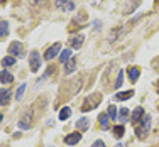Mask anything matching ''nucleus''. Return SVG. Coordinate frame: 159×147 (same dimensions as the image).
Segmentation results:
<instances>
[{"mask_svg":"<svg viewBox=\"0 0 159 147\" xmlns=\"http://www.w3.org/2000/svg\"><path fill=\"white\" fill-rule=\"evenodd\" d=\"M100 101H102V93H93V95H90V96L85 100V103H83L81 112H88V110L97 108L98 105H100Z\"/></svg>","mask_w":159,"mask_h":147,"instance_id":"f257e3e1","label":"nucleus"},{"mask_svg":"<svg viewBox=\"0 0 159 147\" xmlns=\"http://www.w3.org/2000/svg\"><path fill=\"white\" fill-rule=\"evenodd\" d=\"M149 130H151V115H146V117H142L141 127L135 129V134H137L139 139H146L147 134H149Z\"/></svg>","mask_w":159,"mask_h":147,"instance_id":"f03ea898","label":"nucleus"},{"mask_svg":"<svg viewBox=\"0 0 159 147\" xmlns=\"http://www.w3.org/2000/svg\"><path fill=\"white\" fill-rule=\"evenodd\" d=\"M32 110H27L24 115H22V118L19 120V129H22V130H27V129H31L32 127Z\"/></svg>","mask_w":159,"mask_h":147,"instance_id":"7ed1b4c3","label":"nucleus"},{"mask_svg":"<svg viewBox=\"0 0 159 147\" xmlns=\"http://www.w3.org/2000/svg\"><path fill=\"white\" fill-rule=\"evenodd\" d=\"M9 54L14 56V58H24V46L17 41H14L9 46Z\"/></svg>","mask_w":159,"mask_h":147,"instance_id":"20e7f679","label":"nucleus"},{"mask_svg":"<svg viewBox=\"0 0 159 147\" xmlns=\"http://www.w3.org/2000/svg\"><path fill=\"white\" fill-rule=\"evenodd\" d=\"M59 52H61V44H59V42H54L51 47H48L46 52H44V59H46V61H51V59H54L56 56L59 54Z\"/></svg>","mask_w":159,"mask_h":147,"instance_id":"39448f33","label":"nucleus"},{"mask_svg":"<svg viewBox=\"0 0 159 147\" xmlns=\"http://www.w3.org/2000/svg\"><path fill=\"white\" fill-rule=\"evenodd\" d=\"M29 61H31V71H32V73L39 71V68H41V56H39V52L32 51L31 56H29Z\"/></svg>","mask_w":159,"mask_h":147,"instance_id":"423d86ee","label":"nucleus"},{"mask_svg":"<svg viewBox=\"0 0 159 147\" xmlns=\"http://www.w3.org/2000/svg\"><path fill=\"white\" fill-rule=\"evenodd\" d=\"M80 140H81V134L80 132H75V134H70L64 137V144H68V145H76Z\"/></svg>","mask_w":159,"mask_h":147,"instance_id":"0eeeda50","label":"nucleus"},{"mask_svg":"<svg viewBox=\"0 0 159 147\" xmlns=\"http://www.w3.org/2000/svg\"><path fill=\"white\" fill-rule=\"evenodd\" d=\"M142 117H144V108L137 107L134 112H132L130 118H132V122H134V123H137V122H141V120H142Z\"/></svg>","mask_w":159,"mask_h":147,"instance_id":"6e6552de","label":"nucleus"},{"mask_svg":"<svg viewBox=\"0 0 159 147\" xmlns=\"http://www.w3.org/2000/svg\"><path fill=\"white\" fill-rule=\"evenodd\" d=\"M12 81H14V76L7 69H3L2 73H0V83H2V85H10Z\"/></svg>","mask_w":159,"mask_h":147,"instance_id":"1a4fd4ad","label":"nucleus"},{"mask_svg":"<svg viewBox=\"0 0 159 147\" xmlns=\"http://www.w3.org/2000/svg\"><path fill=\"white\" fill-rule=\"evenodd\" d=\"M98 120H100V127L103 130H108L110 129V117H108L107 114H102L100 117H98Z\"/></svg>","mask_w":159,"mask_h":147,"instance_id":"9d476101","label":"nucleus"},{"mask_svg":"<svg viewBox=\"0 0 159 147\" xmlns=\"http://www.w3.org/2000/svg\"><path fill=\"white\" fill-rule=\"evenodd\" d=\"M134 90H127V91H122V93H117L115 95V100H119V101H125L129 100V98H132L134 96Z\"/></svg>","mask_w":159,"mask_h":147,"instance_id":"9b49d317","label":"nucleus"},{"mask_svg":"<svg viewBox=\"0 0 159 147\" xmlns=\"http://www.w3.org/2000/svg\"><path fill=\"white\" fill-rule=\"evenodd\" d=\"M129 80H130L132 83H135L139 80V74H141V71H139V68H135V66H132V68H129Z\"/></svg>","mask_w":159,"mask_h":147,"instance_id":"f8f14e48","label":"nucleus"},{"mask_svg":"<svg viewBox=\"0 0 159 147\" xmlns=\"http://www.w3.org/2000/svg\"><path fill=\"white\" fill-rule=\"evenodd\" d=\"M75 69H76V59L75 58H71L68 63H64V73L66 74H71Z\"/></svg>","mask_w":159,"mask_h":147,"instance_id":"ddd939ff","label":"nucleus"},{"mask_svg":"<svg viewBox=\"0 0 159 147\" xmlns=\"http://www.w3.org/2000/svg\"><path fill=\"white\" fill-rule=\"evenodd\" d=\"M83 41H85V36H81V34L75 36L73 39H71V47H73V49H80L83 46Z\"/></svg>","mask_w":159,"mask_h":147,"instance_id":"4468645a","label":"nucleus"},{"mask_svg":"<svg viewBox=\"0 0 159 147\" xmlns=\"http://www.w3.org/2000/svg\"><path fill=\"white\" fill-rule=\"evenodd\" d=\"M10 101V91L5 88L0 90V105H9Z\"/></svg>","mask_w":159,"mask_h":147,"instance_id":"2eb2a0df","label":"nucleus"},{"mask_svg":"<svg viewBox=\"0 0 159 147\" xmlns=\"http://www.w3.org/2000/svg\"><path fill=\"white\" fill-rule=\"evenodd\" d=\"M124 29H112V32L108 34V42H115L120 36H122Z\"/></svg>","mask_w":159,"mask_h":147,"instance_id":"dca6fc26","label":"nucleus"},{"mask_svg":"<svg viewBox=\"0 0 159 147\" xmlns=\"http://www.w3.org/2000/svg\"><path fill=\"white\" fill-rule=\"evenodd\" d=\"M71 58H73V52H71V49H63V51L59 52V59H61V63H68Z\"/></svg>","mask_w":159,"mask_h":147,"instance_id":"f3484780","label":"nucleus"},{"mask_svg":"<svg viewBox=\"0 0 159 147\" xmlns=\"http://www.w3.org/2000/svg\"><path fill=\"white\" fill-rule=\"evenodd\" d=\"M90 127V120L88 118H80V120H76V130H86Z\"/></svg>","mask_w":159,"mask_h":147,"instance_id":"a211bd4d","label":"nucleus"},{"mask_svg":"<svg viewBox=\"0 0 159 147\" xmlns=\"http://www.w3.org/2000/svg\"><path fill=\"white\" fill-rule=\"evenodd\" d=\"M16 65V58L14 56H5V58L2 59V66H5V68H9V66H14Z\"/></svg>","mask_w":159,"mask_h":147,"instance_id":"6ab92c4d","label":"nucleus"},{"mask_svg":"<svg viewBox=\"0 0 159 147\" xmlns=\"http://www.w3.org/2000/svg\"><path fill=\"white\" fill-rule=\"evenodd\" d=\"M71 117V108L70 107H63V110L59 112V120H68Z\"/></svg>","mask_w":159,"mask_h":147,"instance_id":"aec40b11","label":"nucleus"},{"mask_svg":"<svg viewBox=\"0 0 159 147\" xmlns=\"http://www.w3.org/2000/svg\"><path fill=\"white\" fill-rule=\"evenodd\" d=\"M7 34H9V22L2 20L0 22V37H5Z\"/></svg>","mask_w":159,"mask_h":147,"instance_id":"412c9836","label":"nucleus"},{"mask_svg":"<svg viewBox=\"0 0 159 147\" xmlns=\"http://www.w3.org/2000/svg\"><path fill=\"white\" fill-rule=\"evenodd\" d=\"M124 132H125V127H124V125H115V127H113V135H115L117 139L124 137Z\"/></svg>","mask_w":159,"mask_h":147,"instance_id":"4be33fe9","label":"nucleus"},{"mask_svg":"<svg viewBox=\"0 0 159 147\" xmlns=\"http://www.w3.org/2000/svg\"><path fill=\"white\" fill-rule=\"evenodd\" d=\"M25 88H27V85H25V83H22V85L19 86V90H17V93H16V100H17V101H20V100H22V96H24Z\"/></svg>","mask_w":159,"mask_h":147,"instance_id":"5701e85b","label":"nucleus"},{"mask_svg":"<svg viewBox=\"0 0 159 147\" xmlns=\"http://www.w3.org/2000/svg\"><path fill=\"white\" fill-rule=\"evenodd\" d=\"M122 83H124V71H119V76H117V80H115V88L119 90L120 86H122Z\"/></svg>","mask_w":159,"mask_h":147,"instance_id":"b1692460","label":"nucleus"},{"mask_svg":"<svg viewBox=\"0 0 159 147\" xmlns=\"http://www.w3.org/2000/svg\"><path fill=\"white\" fill-rule=\"evenodd\" d=\"M107 115L110 117V120H117V108H115V107H108Z\"/></svg>","mask_w":159,"mask_h":147,"instance_id":"393cba45","label":"nucleus"},{"mask_svg":"<svg viewBox=\"0 0 159 147\" xmlns=\"http://www.w3.org/2000/svg\"><path fill=\"white\" fill-rule=\"evenodd\" d=\"M29 2H31L32 7H43L48 3V0H29Z\"/></svg>","mask_w":159,"mask_h":147,"instance_id":"a878e982","label":"nucleus"},{"mask_svg":"<svg viewBox=\"0 0 159 147\" xmlns=\"http://www.w3.org/2000/svg\"><path fill=\"white\" fill-rule=\"evenodd\" d=\"M127 117H129V108H122L119 114V120H125Z\"/></svg>","mask_w":159,"mask_h":147,"instance_id":"bb28decb","label":"nucleus"},{"mask_svg":"<svg viewBox=\"0 0 159 147\" xmlns=\"http://www.w3.org/2000/svg\"><path fill=\"white\" fill-rule=\"evenodd\" d=\"M68 0H54V5L58 7V9H63V5H66Z\"/></svg>","mask_w":159,"mask_h":147,"instance_id":"cd10ccee","label":"nucleus"},{"mask_svg":"<svg viewBox=\"0 0 159 147\" xmlns=\"http://www.w3.org/2000/svg\"><path fill=\"white\" fill-rule=\"evenodd\" d=\"M92 147H105V142L98 139V140H95V142H93V144H92Z\"/></svg>","mask_w":159,"mask_h":147,"instance_id":"c85d7f7f","label":"nucleus"},{"mask_svg":"<svg viewBox=\"0 0 159 147\" xmlns=\"http://www.w3.org/2000/svg\"><path fill=\"white\" fill-rule=\"evenodd\" d=\"M100 27H102V22H100V20H95V22H93V29H95V31H100Z\"/></svg>","mask_w":159,"mask_h":147,"instance_id":"c756f323","label":"nucleus"},{"mask_svg":"<svg viewBox=\"0 0 159 147\" xmlns=\"http://www.w3.org/2000/svg\"><path fill=\"white\" fill-rule=\"evenodd\" d=\"M66 9H68V10H75V3H73V2H68V3H66Z\"/></svg>","mask_w":159,"mask_h":147,"instance_id":"7c9ffc66","label":"nucleus"},{"mask_svg":"<svg viewBox=\"0 0 159 147\" xmlns=\"http://www.w3.org/2000/svg\"><path fill=\"white\" fill-rule=\"evenodd\" d=\"M2 118H3V115H2V114H0V122H2Z\"/></svg>","mask_w":159,"mask_h":147,"instance_id":"2f4dec72","label":"nucleus"},{"mask_svg":"<svg viewBox=\"0 0 159 147\" xmlns=\"http://www.w3.org/2000/svg\"><path fill=\"white\" fill-rule=\"evenodd\" d=\"M117 147H124V145L122 144H117Z\"/></svg>","mask_w":159,"mask_h":147,"instance_id":"473e14b6","label":"nucleus"},{"mask_svg":"<svg viewBox=\"0 0 159 147\" xmlns=\"http://www.w3.org/2000/svg\"><path fill=\"white\" fill-rule=\"evenodd\" d=\"M157 93H159V81H157Z\"/></svg>","mask_w":159,"mask_h":147,"instance_id":"72a5a7b5","label":"nucleus"}]
</instances>
